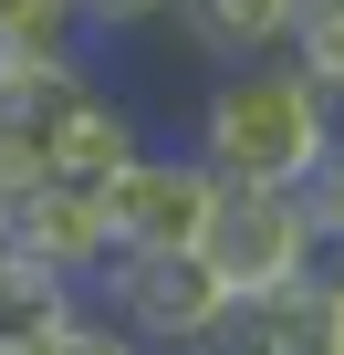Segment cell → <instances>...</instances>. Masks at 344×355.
<instances>
[{
	"label": "cell",
	"mask_w": 344,
	"mask_h": 355,
	"mask_svg": "<svg viewBox=\"0 0 344 355\" xmlns=\"http://www.w3.org/2000/svg\"><path fill=\"white\" fill-rule=\"evenodd\" d=\"M188 157L219 189H292L313 157H344L334 146V94H313L292 63L209 73L199 105H188Z\"/></svg>",
	"instance_id": "6da1fadb"
},
{
	"label": "cell",
	"mask_w": 344,
	"mask_h": 355,
	"mask_svg": "<svg viewBox=\"0 0 344 355\" xmlns=\"http://www.w3.org/2000/svg\"><path fill=\"white\" fill-rule=\"evenodd\" d=\"M199 261H209L219 293H292V282H313L334 251L302 230L292 189H219L209 220H199Z\"/></svg>",
	"instance_id": "7a4b0ae2"
},
{
	"label": "cell",
	"mask_w": 344,
	"mask_h": 355,
	"mask_svg": "<svg viewBox=\"0 0 344 355\" xmlns=\"http://www.w3.org/2000/svg\"><path fill=\"white\" fill-rule=\"evenodd\" d=\"M219 199V178L188 157V136H146L105 189H94V220L115 251H199V220Z\"/></svg>",
	"instance_id": "3957f363"
},
{
	"label": "cell",
	"mask_w": 344,
	"mask_h": 355,
	"mask_svg": "<svg viewBox=\"0 0 344 355\" xmlns=\"http://www.w3.org/2000/svg\"><path fill=\"white\" fill-rule=\"evenodd\" d=\"M84 303L125 334V345H156V355H188V334L209 324L219 282L199 251H105V272L84 282Z\"/></svg>",
	"instance_id": "277c9868"
},
{
	"label": "cell",
	"mask_w": 344,
	"mask_h": 355,
	"mask_svg": "<svg viewBox=\"0 0 344 355\" xmlns=\"http://www.w3.org/2000/svg\"><path fill=\"white\" fill-rule=\"evenodd\" d=\"M0 251L11 261H42V272H63L73 293L105 272V220H94V189H63V178H32V189H11L0 199Z\"/></svg>",
	"instance_id": "5b68a950"
},
{
	"label": "cell",
	"mask_w": 344,
	"mask_h": 355,
	"mask_svg": "<svg viewBox=\"0 0 344 355\" xmlns=\"http://www.w3.org/2000/svg\"><path fill=\"white\" fill-rule=\"evenodd\" d=\"M146 136H156V125H146V115L105 84V73H94V84L63 105V125L42 136V178H63V189H105V178H115Z\"/></svg>",
	"instance_id": "8992f818"
},
{
	"label": "cell",
	"mask_w": 344,
	"mask_h": 355,
	"mask_svg": "<svg viewBox=\"0 0 344 355\" xmlns=\"http://www.w3.org/2000/svg\"><path fill=\"white\" fill-rule=\"evenodd\" d=\"M302 0H178V42L209 63V73H240V63H282V32H292Z\"/></svg>",
	"instance_id": "52a82bcc"
},
{
	"label": "cell",
	"mask_w": 344,
	"mask_h": 355,
	"mask_svg": "<svg viewBox=\"0 0 344 355\" xmlns=\"http://www.w3.org/2000/svg\"><path fill=\"white\" fill-rule=\"evenodd\" d=\"M73 313H84V293H73L63 272H42V261H11V251H0V355H42Z\"/></svg>",
	"instance_id": "ba28073f"
},
{
	"label": "cell",
	"mask_w": 344,
	"mask_h": 355,
	"mask_svg": "<svg viewBox=\"0 0 344 355\" xmlns=\"http://www.w3.org/2000/svg\"><path fill=\"white\" fill-rule=\"evenodd\" d=\"M282 334H292V293H219L188 355H282Z\"/></svg>",
	"instance_id": "9c48e42d"
},
{
	"label": "cell",
	"mask_w": 344,
	"mask_h": 355,
	"mask_svg": "<svg viewBox=\"0 0 344 355\" xmlns=\"http://www.w3.org/2000/svg\"><path fill=\"white\" fill-rule=\"evenodd\" d=\"M292 209H302V230H313L323 251L344 241V157H313V167L292 178Z\"/></svg>",
	"instance_id": "30bf717a"
},
{
	"label": "cell",
	"mask_w": 344,
	"mask_h": 355,
	"mask_svg": "<svg viewBox=\"0 0 344 355\" xmlns=\"http://www.w3.org/2000/svg\"><path fill=\"white\" fill-rule=\"evenodd\" d=\"M178 0H73V21H84V42L105 53V42H125V32H156Z\"/></svg>",
	"instance_id": "8fae6325"
},
{
	"label": "cell",
	"mask_w": 344,
	"mask_h": 355,
	"mask_svg": "<svg viewBox=\"0 0 344 355\" xmlns=\"http://www.w3.org/2000/svg\"><path fill=\"white\" fill-rule=\"evenodd\" d=\"M42 355H136V345H125V334H115V324H105L94 303H84V313H73V324H63V334H53Z\"/></svg>",
	"instance_id": "7c38bea8"
},
{
	"label": "cell",
	"mask_w": 344,
	"mask_h": 355,
	"mask_svg": "<svg viewBox=\"0 0 344 355\" xmlns=\"http://www.w3.org/2000/svg\"><path fill=\"white\" fill-rule=\"evenodd\" d=\"M11 189H32V157H21V136H11V125H0V199H11Z\"/></svg>",
	"instance_id": "4fadbf2b"
},
{
	"label": "cell",
	"mask_w": 344,
	"mask_h": 355,
	"mask_svg": "<svg viewBox=\"0 0 344 355\" xmlns=\"http://www.w3.org/2000/svg\"><path fill=\"white\" fill-rule=\"evenodd\" d=\"M136 355H156V345H136Z\"/></svg>",
	"instance_id": "5bb4252c"
}]
</instances>
